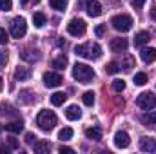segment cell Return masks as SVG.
Here are the masks:
<instances>
[{
    "instance_id": "16",
    "label": "cell",
    "mask_w": 156,
    "mask_h": 154,
    "mask_svg": "<svg viewBox=\"0 0 156 154\" xmlns=\"http://www.w3.org/2000/svg\"><path fill=\"white\" fill-rule=\"evenodd\" d=\"M142 123L145 125V127H156V113H153V111H147L145 114L142 116Z\"/></svg>"
},
{
    "instance_id": "1",
    "label": "cell",
    "mask_w": 156,
    "mask_h": 154,
    "mask_svg": "<svg viewBox=\"0 0 156 154\" xmlns=\"http://www.w3.org/2000/svg\"><path fill=\"white\" fill-rule=\"evenodd\" d=\"M75 53L82 58H87V60H98L102 56V47L98 44H82V45H76L75 47Z\"/></svg>"
},
{
    "instance_id": "23",
    "label": "cell",
    "mask_w": 156,
    "mask_h": 154,
    "mask_svg": "<svg viewBox=\"0 0 156 154\" xmlns=\"http://www.w3.org/2000/svg\"><path fill=\"white\" fill-rule=\"evenodd\" d=\"M66 65H67V56H64V54H60L58 58H55L53 60V67L55 69H66Z\"/></svg>"
},
{
    "instance_id": "9",
    "label": "cell",
    "mask_w": 156,
    "mask_h": 154,
    "mask_svg": "<svg viewBox=\"0 0 156 154\" xmlns=\"http://www.w3.org/2000/svg\"><path fill=\"white\" fill-rule=\"evenodd\" d=\"M44 85L45 87H49V89H55V87H58V85H62V82H64V78L62 75H58V73H53V71H47V73H44Z\"/></svg>"
},
{
    "instance_id": "24",
    "label": "cell",
    "mask_w": 156,
    "mask_h": 154,
    "mask_svg": "<svg viewBox=\"0 0 156 154\" xmlns=\"http://www.w3.org/2000/svg\"><path fill=\"white\" fill-rule=\"evenodd\" d=\"M45 22H47V18H45L44 13H35V15H33V24H35V27H44Z\"/></svg>"
},
{
    "instance_id": "19",
    "label": "cell",
    "mask_w": 156,
    "mask_h": 154,
    "mask_svg": "<svg viewBox=\"0 0 156 154\" xmlns=\"http://www.w3.org/2000/svg\"><path fill=\"white\" fill-rule=\"evenodd\" d=\"M80 116H82V111L78 109L76 105H69L66 109V118L67 120H80Z\"/></svg>"
},
{
    "instance_id": "22",
    "label": "cell",
    "mask_w": 156,
    "mask_h": 154,
    "mask_svg": "<svg viewBox=\"0 0 156 154\" xmlns=\"http://www.w3.org/2000/svg\"><path fill=\"white\" fill-rule=\"evenodd\" d=\"M120 67L125 69V71H131V69L134 67V56H133V54H125L123 60H122V64H120Z\"/></svg>"
},
{
    "instance_id": "21",
    "label": "cell",
    "mask_w": 156,
    "mask_h": 154,
    "mask_svg": "<svg viewBox=\"0 0 156 154\" xmlns=\"http://www.w3.org/2000/svg\"><path fill=\"white\" fill-rule=\"evenodd\" d=\"M31 76V69L29 67H16V71H15V78L16 80H27V78Z\"/></svg>"
},
{
    "instance_id": "27",
    "label": "cell",
    "mask_w": 156,
    "mask_h": 154,
    "mask_svg": "<svg viewBox=\"0 0 156 154\" xmlns=\"http://www.w3.org/2000/svg\"><path fill=\"white\" fill-rule=\"evenodd\" d=\"M82 102H83L87 107H91V105L94 103V93H93V91H87V93H83V96H82Z\"/></svg>"
},
{
    "instance_id": "38",
    "label": "cell",
    "mask_w": 156,
    "mask_h": 154,
    "mask_svg": "<svg viewBox=\"0 0 156 154\" xmlns=\"http://www.w3.org/2000/svg\"><path fill=\"white\" fill-rule=\"evenodd\" d=\"M35 140H38V138H37L33 132H27V134H26V142H27V143H33Z\"/></svg>"
},
{
    "instance_id": "6",
    "label": "cell",
    "mask_w": 156,
    "mask_h": 154,
    "mask_svg": "<svg viewBox=\"0 0 156 154\" xmlns=\"http://www.w3.org/2000/svg\"><path fill=\"white\" fill-rule=\"evenodd\" d=\"M78 7L80 9H85L91 18L102 15V4L98 0H78Z\"/></svg>"
},
{
    "instance_id": "32",
    "label": "cell",
    "mask_w": 156,
    "mask_h": 154,
    "mask_svg": "<svg viewBox=\"0 0 156 154\" xmlns=\"http://www.w3.org/2000/svg\"><path fill=\"white\" fill-rule=\"evenodd\" d=\"M0 114L5 116V114H15V113H13V107H9L7 103H0Z\"/></svg>"
},
{
    "instance_id": "41",
    "label": "cell",
    "mask_w": 156,
    "mask_h": 154,
    "mask_svg": "<svg viewBox=\"0 0 156 154\" xmlns=\"http://www.w3.org/2000/svg\"><path fill=\"white\" fill-rule=\"evenodd\" d=\"M151 18H153V20H156V5L153 7V11H151Z\"/></svg>"
},
{
    "instance_id": "40",
    "label": "cell",
    "mask_w": 156,
    "mask_h": 154,
    "mask_svg": "<svg viewBox=\"0 0 156 154\" xmlns=\"http://www.w3.org/2000/svg\"><path fill=\"white\" fill-rule=\"evenodd\" d=\"M9 147H11V149H18V142H16L15 138H9Z\"/></svg>"
},
{
    "instance_id": "29",
    "label": "cell",
    "mask_w": 156,
    "mask_h": 154,
    "mask_svg": "<svg viewBox=\"0 0 156 154\" xmlns=\"http://www.w3.org/2000/svg\"><path fill=\"white\" fill-rule=\"evenodd\" d=\"M120 69H122V67H120V64H116V62H109V64L105 65V73H107V75H116Z\"/></svg>"
},
{
    "instance_id": "18",
    "label": "cell",
    "mask_w": 156,
    "mask_h": 154,
    "mask_svg": "<svg viewBox=\"0 0 156 154\" xmlns=\"http://www.w3.org/2000/svg\"><path fill=\"white\" fill-rule=\"evenodd\" d=\"M85 138L98 142V140H102V131L98 127H89V129H85Z\"/></svg>"
},
{
    "instance_id": "17",
    "label": "cell",
    "mask_w": 156,
    "mask_h": 154,
    "mask_svg": "<svg viewBox=\"0 0 156 154\" xmlns=\"http://www.w3.org/2000/svg\"><path fill=\"white\" fill-rule=\"evenodd\" d=\"M149 40H151V35H149L147 31H140V33H136V37H134V45H136V47H142V45H145Z\"/></svg>"
},
{
    "instance_id": "14",
    "label": "cell",
    "mask_w": 156,
    "mask_h": 154,
    "mask_svg": "<svg viewBox=\"0 0 156 154\" xmlns=\"http://www.w3.org/2000/svg\"><path fill=\"white\" fill-rule=\"evenodd\" d=\"M20 56L26 62H37V60H40V53L37 49H26V51L20 53Z\"/></svg>"
},
{
    "instance_id": "42",
    "label": "cell",
    "mask_w": 156,
    "mask_h": 154,
    "mask_svg": "<svg viewBox=\"0 0 156 154\" xmlns=\"http://www.w3.org/2000/svg\"><path fill=\"white\" fill-rule=\"evenodd\" d=\"M2 87H4V80L0 78V91H2Z\"/></svg>"
},
{
    "instance_id": "34",
    "label": "cell",
    "mask_w": 156,
    "mask_h": 154,
    "mask_svg": "<svg viewBox=\"0 0 156 154\" xmlns=\"http://www.w3.org/2000/svg\"><path fill=\"white\" fill-rule=\"evenodd\" d=\"M94 35H96L98 38H102V37L105 35V26H96V27H94Z\"/></svg>"
},
{
    "instance_id": "36",
    "label": "cell",
    "mask_w": 156,
    "mask_h": 154,
    "mask_svg": "<svg viewBox=\"0 0 156 154\" xmlns=\"http://www.w3.org/2000/svg\"><path fill=\"white\" fill-rule=\"evenodd\" d=\"M144 4H145V0H131V5H133L134 9H142Z\"/></svg>"
},
{
    "instance_id": "5",
    "label": "cell",
    "mask_w": 156,
    "mask_h": 154,
    "mask_svg": "<svg viewBox=\"0 0 156 154\" xmlns=\"http://www.w3.org/2000/svg\"><path fill=\"white\" fill-rule=\"evenodd\" d=\"M9 31L13 35V38H22L26 33H27V24L22 16H16L9 22Z\"/></svg>"
},
{
    "instance_id": "28",
    "label": "cell",
    "mask_w": 156,
    "mask_h": 154,
    "mask_svg": "<svg viewBox=\"0 0 156 154\" xmlns=\"http://www.w3.org/2000/svg\"><path fill=\"white\" fill-rule=\"evenodd\" d=\"M58 138L64 140V142H66V140H71V138H73V129H71V127H64V129L58 132Z\"/></svg>"
},
{
    "instance_id": "8",
    "label": "cell",
    "mask_w": 156,
    "mask_h": 154,
    "mask_svg": "<svg viewBox=\"0 0 156 154\" xmlns=\"http://www.w3.org/2000/svg\"><path fill=\"white\" fill-rule=\"evenodd\" d=\"M85 29H87V26H85V22L80 20V18H73V20L67 24V33H69L71 37H82V35L85 33Z\"/></svg>"
},
{
    "instance_id": "12",
    "label": "cell",
    "mask_w": 156,
    "mask_h": 154,
    "mask_svg": "<svg viewBox=\"0 0 156 154\" xmlns=\"http://www.w3.org/2000/svg\"><path fill=\"white\" fill-rule=\"evenodd\" d=\"M140 149H142L144 152H154L156 151V140L149 138V136H144V138L140 140Z\"/></svg>"
},
{
    "instance_id": "30",
    "label": "cell",
    "mask_w": 156,
    "mask_h": 154,
    "mask_svg": "<svg viewBox=\"0 0 156 154\" xmlns=\"http://www.w3.org/2000/svg\"><path fill=\"white\" fill-rule=\"evenodd\" d=\"M134 83L136 85H145L147 83V75L145 73H136L134 75Z\"/></svg>"
},
{
    "instance_id": "39",
    "label": "cell",
    "mask_w": 156,
    "mask_h": 154,
    "mask_svg": "<svg viewBox=\"0 0 156 154\" xmlns=\"http://www.w3.org/2000/svg\"><path fill=\"white\" fill-rule=\"evenodd\" d=\"M58 151H60V152H62V154H64V152H67V154H73V152H75V151H73L71 147H64V145H62V147H60Z\"/></svg>"
},
{
    "instance_id": "11",
    "label": "cell",
    "mask_w": 156,
    "mask_h": 154,
    "mask_svg": "<svg viewBox=\"0 0 156 154\" xmlns=\"http://www.w3.org/2000/svg\"><path fill=\"white\" fill-rule=\"evenodd\" d=\"M129 47V42L125 38H113L111 40V51L113 53H125Z\"/></svg>"
},
{
    "instance_id": "7",
    "label": "cell",
    "mask_w": 156,
    "mask_h": 154,
    "mask_svg": "<svg viewBox=\"0 0 156 154\" xmlns=\"http://www.w3.org/2000/svg\"><path fill=\"white\" fill-rule=\"evenodd\" d=\"M136 105L144 111H151V109L156 107V96L153 93H142L136 98Z\"/></svg>"
},
{
    "instance_id": "31",
    "label": "cell",
    "mask_w": 156,
    "mask_h": 154,
    "mask_svg": "<svg viewBox=\"0 0 156 154\" xmlns=\"http://www.w3.org/2000/svg\"><path fill=\"white\" fill-rule=\"evenodd\" d=\"M113 89H115L116 93H122V91L125 89V82H123V80H120V78L113 80Z\"/></svg>"
},
{
    "instance_id": "4",
    "label": "cell",
    "mask_w": 156,
    "mask_h": 154,
    "mask_svg": "<svg viewBox=\"0 0 156 154\" xmlns=\"http://www.w3.org/2000/svg\"><path fill=\"white\" fill-rule=\"evenodd\" d=\"M111 24H113V27H115L116 31H120V33H127V31L133 29L134 20H133V16H129V15H116V16L111 18Z\"/></svg>"
},
{
    "instance_id": "10",
    "label": "cell",
    "mask_w": 156,
    "mask_h": 154,
    "mask_svg": "<svg viewBox=\"0 0 156 154\" xmlns=\"http://www.w3.org/2000/svg\"><path fill=\"white\" fill-rule=\"evenodd\" d=\"M115 145L118 149H127L131 145V138H129V134L125 131H118L115 134Z\"/></svg>"
},
{
    "instance_id": "37",
    "label": "cell",
    "mask_w": 156,
    "mask_h": 154,
    "mask_svg": "<svg viewBox=\"0 0 156 154\" xmlns=\"http://www.w3.org/2000/svg\"><path fill=\"white\" fill-rule=\"evenodd\" d=\"M5 62H7V53H5V51H2V53H0V67H4V65H5Z\"/></svg>"
},
{
    "instance_id": "44",
    "label": "cell",
    "mask_w": 156,
    "mask_h": 154,
    "mask_svg": "<svg viewBox=\"0 0 156 154\" xmlns=\"http://www.w3.org/2000/svg\"><path fill=\"white\" fill-rule=\"evenodd\" d=\"M0 132H2V125H0Z\"/></svg>"
},
{
    "instance_id": "2",
    "label": "cell",
    "mask_w": 156,
    "mask_h": 154,
    "mask_svg": "<svg viewBox=\"0 0 156 154\" xmlns=\"http://www.w3.org/2000/svg\"><path fill=\"white\" fill-rule=\"evenodd\" d=\"M73 78L78 80L80 83H91V80L94 78V69L87 64H75L73 65Z\"/></svg>"
},
{
    "instance_id": "26",
    "label": "cell",
    "mask_w": 156,
    "mask_h": 154,
    "mask_svg": "<svg viewBox=\"0 0 156 154\" xmlns=\"http://www.w3.org/2000/svg\"><path fill=\"white\" fill-rule=\"evenodd\" d=\"M49 5L56 11H66L67 7V0H49Z\"/></svg>"
},
{
    "instance_id": "15",
    "label": "cell",
    "mask_w": 156,
    "mask_h": 154,
    "mask_svg": "<svg viewBox=\"0 0 156 154\" xmlns=\"http://www.w3.org/2000/svg\"><path fill=\"white\" fill-rule=\"evenodd\" d=\"M49 149H51V145H49V142H45V140L35 142V147H33V151H35L37 154H47Z\"/></svg>"
},
{
    "instance_id": "3",
    "label": "cell",
    "mask_w": 156,
    "mask_h": 154,
    "mask_svg": "<svg viewBox=\"0 0 156 154\" xmlns=\"http://www.w3.org/2000/svg\"><path fill=\"white\" fill-rule=\"evenodd\" d=\"M58 123V118L53 111H40L38 116H37V125H38L42 131H51L55 129V125Z\"/></svg>"
},
{
    "instance_id": "35",
    "label": "cell",
    "mask_w": 156,
    "mask_h": 154,
    "mask_svg": "<svg viewBox=\"0 0 156 154\" xmlns=\"http://www.w3.org/2000/svg\"><path fill=\"white\" fill-rule=\"evenodd\" d=\"M7 40H9V37H7V31H5V29H0V44L4 45V44H7Z\"/></svg>"
},
{
    "instance_id": "25",
    "label": "cell",
    "mask_w": 156,
    "mask_h": 154,
    "mask_svg": "<svg viewBox=\"0 0 156 154\" xmlns=\"http://www.w3.org/2000/svg\"><path fill=\"white\" fill-rule=\"evenodd\" d=\"M66 98H67V96H66V93H55V94L51 96V103L58 107V105H62V103L66 102Z\"/></svg>"
},
{
    "instance_id": "20",
    "label": "cell",
    "mask_w": 156,
    "mask_h": 154,
    "mask_svg": "<svg viewBox=\"0 0 156 154\" xmlns=\"http://www.w3.org/2000/svg\"><path fill=\"white\" fill-rule=\"evenodd\" d=\"M22 129H24V123H22V120L11 121V123H7V125H5V131H7V132H13V134H18Z\"/></svg>"
},
{
    "instance_id": "13",
    "label": "cell",
    "mask_w": 156,
    "mask_h": 154,
    "mask_svg": "<svg viewBox=\"0 0 156 154\" xmlns=\"http://www.w3.org/2000/svg\"><path fill=\"white\" fill-rule=\"evenodd\" d=\"M140 56H142V60L145 64H153L156 60V49L154 47H144L142 53H140Z\"/></svg>"
},
{
    "instance_id": "43",
    "label": "cell",
    "mask_w": 156,
    "mask_h": 154,
    "mask_svg": "<svg viewBox=\"0 0 156 154\" xmlns=\"http://www.w3.org/2000/svg\"><path fill=\"white\" fill-rule=\"evenodd\" d=\"M20 2H22V4H27V0H20Z\"/></svg>"
},
{
    "instance_id": "33",
    "label": "cell",
    "mask_w": 156,
    "mask_h": 154,
    "mask_svg": "<svg viewBox=\"0 0 156 154\" xmlns=\"http://www.w3.org/2000/svg\"><path fill=\"white\" fill-rule=\"evenodd\" d=\"M13 7V0H0V9L2 11H11Z\"/></svg>"
}]
</instances>
